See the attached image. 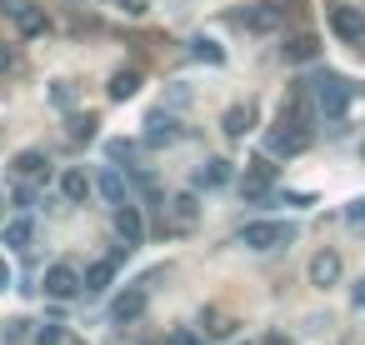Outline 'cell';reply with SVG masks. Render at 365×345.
I'll use <instances>...</instances> for the list:
<instances>
[{"label":"cell","instance_id":"cell-1","mask_svg":"<svg viewBox=\"0 0 365 345\" xmlns=\"http://www.w3.org/2000/svg\"><path fill=\"white\" fill-rule=\"evenodd\" d=\"M305 91H310V101H315V115H325V120H340L345 105L360 96V86H350V81L335 76V71H320L315 81H305Z\"/></svg>","mask_w":365,"mask_h":345},{"label":"cell","instance_id":"cell-2","mask_svg":"<svg viewBox=\"0 0 365 345\" xmlns=\"http://www.w3.org/2000/svg\"><path fill=\"white\" fill-rule=\"evenodd\" d=\"M230 26L245 31V36H275L285 26V0H255V6L230 16Z\"/></svg>","mask_w":365,"mask_h":345},{"label":"cell","instance_id":"cell-3","mask_svg":"<svg viewBox=\"0 0 365 345\" xmlns=\"http://www.w3.org/2000/svg\"><path fill=\"white\" fill-rule=\"evenodd\" d=\"M290 240H295V225H285V220H250L240 230V245L245 250H280Z\"/></svg>","mask_w":365,"mask_h":345},{"label":"cell","instance_id":"cell-4","mask_svg":"<svg viewBox=\"0 0 365 345\" xmlns=\"http://www.w3.org/2000/svg\"><path fill=\"white\" fill-rule=\"evenodd\" d=\"M265 150L270 155H305L310 150V125H295V120H275V130L265 135Z\"/></svg>","mask_w":365,"mask_h":345},{"label":"cell","instance_id":"cell-5","mask_svg":"<svg viewBox=\"0 0 365 345\" xmlns=\"http://www.w3.org/2000/svg\"><path fill=\"white\" fill-rule=\"evenodd\" d=\"M180 135H185V130H180V120H175L165 105L145 115V145H155V150H160V145H175Z\"/></svg>","mask_w":365,"mask_h":345},{"label":"cell","instance_id":"cell-6","mask_svg":"<svg viewBox=\"0 0 365 345\" xmlns=\"http://www.w3.org/2000/svg\"><path fill=\"white\" fill-rule=\"evenodd\" d=\"M41 290H46L51 300H71V295L86 290V285H81V270H76V265H51V270L41 275Z\"/></svg>","mask_w":365,"mask_h":345},{"label":"cell","instance_id":"cell-7","mask_svg":"<svg viewBox=\"0 0 365 345\" xmlns=\"http://www.w3.org/2000/svg\"><path fill=\"white\" fill-rule=\"evenodd\" d=\"M330 31H335V41H365V11L360 6H335L330 11Z\"/></svg>","mask_w":365,"mask_h":345},{"label":"cell","instance_id":"cell-8","mask_svg":"<svg viewBox=\"0 0 365 345\" xmlns=\"http://www.w3.org/2000/svg\"><path fill=\"white\" fill-rule=\"evenodd\" d=\"M340 270H345L340 250H315V255H310V270H305V275H310V285H315V290H330V285L340 280Z\"/></svg>","mask_w":365,"mask_h":345},{"label":"cell","instance_id":"cell-9","mask_svg":"<svg viewBox=\"0 0 365 345\" xmlns=\"http://www.w3.org/2000/svg\"><path fill=\"white\" fill-rule=\"evenodd\" d=\"M145 300H150V285H130L125 295H115V305H110V320H115V325H130V320H140V315H145Z\"/></svg>","mask_w":365,"mask_h":345},{"label":"cell","instance_id":"cell-10","mask_svg":"<svg viewBox=\"0 0 365 345\" xmlns=\"http://www.w3.org/2000/svg\"><path fill=\"white\" fill-rule=\"evenodd\" d=\"M11 26H16V36H46V6H31V0H21V6H11Z\"/></svg>","mask_w":365,"mask_h":345},{"label":"cell","instance_id":"cell-11","mask_svg":"<svg viewBox=\"0 0 365 345\" xmlns=\"http://www.w3.org/2000/svg\"><path fill=\"white\" fill-rule=\"evenodd\" d=\"M280 56H285L290 66H305V61H315V56H320V36H315V31H295V36H285Z\"/></svg>","mask_w":365,"mask_h":345},{"label":"cell","instance_id":"cell-12","mask_svg":"<svg viewBox=\"0 0 365 345\" xmlns=\"http://www.w3.org/2000/svg\"><path fill=\"white\" fill-rule=\"evenodd\" d=\"M0 240H6V250H31V240H36V220H31V215L0 220Z\"/></svg>","mask_w":365,"mask_h":345},{"label":"cell","instance_id":"cell-13","mask_svg":"<svg viewBox=\"0 0 365 345\" xmlns=\"http://www.w3.org/2000/svg\"><path fill=\"white\" fill-rule=\"evenodd\" d=\"M91 190H96V185H91V175H86L81 165H71V170L61 175V200H66V205H86Z\"/></svg>","mask_w":365,"mask_h":345},{"label":"cell","instance_id":"cell-14","mask_svg":"<svg viewBox=\"0 0 365 345\" xmlns=\"http://www.w3.org/2000/svg\"><path fill=\"white\" fill-rule=\"evenodd\" d=\"M115 230H120V240H125V245H140V240H145L140 210H135L130 200H120V205H115Z\"/></svg>","mask_w":365,"mask_h":345},{"label":"cell","instance_id":"cell-15","mask_svg":"<svg viewBox=\"0 0 365 345\" xmlns=\"http://www.w3.org/2000/svg\"><path fill=\"white\" fill-rule=\"evenodd\" d=\"M220 125H225V135H230V140H240L245 130H255V101H245V105H230Z\"/></svg>","mask_w":365,"mask_h":345},{"label":"cell","instance_id":"cell-16","mask_svg":"<svg viewBox=\"0 0 365 345\" xmlns=\"http://www.w3.org/2000/svg\"><path fill=\"white\" fill-rule=\"evenodd\" d=\"M230 175H235V170H230V160H220V155H215V160H205V165L195 170V185H200V190H220V185H230Z\"/></svg>","mask_w":365,"mask_h":345},{"label":"cell","instance_id":"cell-17","mask_svg":"<svg viewBox=\"0 0 365 345\" xmlns=\"http://www.w3.org/2000/svg\"><path fill=\"white\" fill-rule=\"evenodd\" d=\"M170 220H175L180 230H190V225L200 220V200H195V190H180V195L170 200Z\"/></svg>","mask_w":365,"mask_h":345},{"label":"cell","instance_id":"cell-18","mask_svg":"<svg viewBox=\"0 0 365 345\" xmlns=\"http://www.w3.org/2000/svg\"><path fill=\"white\" fill-rule=\"evenodd\" d=\"M135 91H140V71H135V66L115 71V76H110V86H106V96H110V101H130Z\"/></svg>","mask_w":365,"mask_h":345},{"label":"cell","instance_id":"cell-19","mask_svg":"<svg viewBox=\"0 0 365 345\" xmlns=\"http://www.w3.org/2000/svg\"><path fill=\"white\" fill-rule=\"evenodd\" d=\"M110 280H115V260H96V265H86V275H81V285H86L91 295L110 290Z\"/></svg>","mask_w":365,"mask_h":345},{"label":"cell","instance_id":"cell-20","mask_svg":"<svg viewBox=\"0 0 365 345\" xmlns=\"http://www.w3.org/2000/svg\"><path fill=\"white\" fill-rule=\"evenodd\" d=\"M96 190H101L110 205H120V200H125V175H120L115 165H106V170H101V180H96Z\"/></svg>","mask_w":365,"mask_h":345},{"label":"cell","instance_id":"cell-21","mask_svg":"<svg viewBox=\"0 0 365 345\" xmlns=\"http://www.w3.org/2000/svg\"><path fill=\"white\" fill-rule=\"evenodd\" d=\"M46 165H51V160H46L41 150H21V155H16V175H21V180H41Z\"/></svg>","mask_w":365,"mask_h":345},{"label":"cell","instance_id":"cell-22","mask_svg":"<svg viewBox=\"0 0 365 345\" xmlns=\"http://www.w3.org/2000/svg\"><path fill=\"white\" fill-rule=\"evenodd\" d=\"M190 56H195V61H205V66H225V51H220L210 36H195V41H190Z\"/></svg>","mask_w":365,"mask_h":345},{"label":"cell","instance_id":"cell-23","mask_svg":"<svg viewBox=\"0 0 365 345\" xmlns=\"http://www.w3.org/2000/svg\"><path fill=\"white\" fill-rule=\"evenodd\" d=\"M36 345H76V335L66 325H41L36 330Z\"/></svg>","mask_w":365,"mask_h":345},{"label":"cell","instance_id":"cell-24","mask_svg":"<svg viewBox=\"0 0 365 345\" xmlns=\"http://www.w3.org/2000/svg\"><path fill=\"white\" fill-rule=\"evenodd\" d=\"M96 115H71V140H96Z\"/></svg>","mask_w":365,"mask_h":345},{"label":"cell","instance_id":"cell-25","mask_svg":"<svg viewBox=\"0 0 365 345\" xmlns=\"http://www.w3.org/2000/svg\"><path fill=\"white\" fill-rule=\"evenodd\" d=\"M51 101H56L61 110H71V105H76V86H71V81H56V86H51Z\"/></svg>","mask_w":365,"mask_h":345},{"label":"cell","instance_id":"cell-26","mask_svg":"<svg viewBox=\"0 0 365 345\" xmlns=\"http://www.w3.org/2000/svg\"><path fill=\"white\" fill-rule=\"evenodd\" d=\"M106 155L110 160H135V140H106Z\"/></svg>","mask_w":365,"mask_h":345},{"label":"cell","instance_id":"cell-27","mask_svg":"<svg viewBox=\"0 0 365 345\" xmlns=\"http://www.w3.org/2000/svg\"><path fill=\"white\" fill-rule=\"evenodd\" d=\"M110 6H115L120 16H145V11H150V0H110Z\"/></svg>","mask_w":365,"mask_h":345},{"label":"cell","instance_id":"cell-28","mask_svg":"<svg viewBox=\"0 0 365 345\" xmlns=\"http://www.w3.org/2000/svg\"><path fill=\"white\" fill-rule=\"evenodd\" d=\"M245 175H250V180H265V185H270V180H275V165H270V160H250V170H245Z\"/></svg>","mask_w":365,"mask_h":345},{"label":"cell","instance_id":"cell-29","mask_svg":"<svg viewBox=\"0 0 365 345\" xmlns=\"http://www.w3.org/2000/svg\"><path fill=\"white\" fill-rule=\"evenodd\" d=\"M345 220H350V225H365V195H360V200H350V205H345Z\"/></svg>","mask_w":365,"mask_h":345},{"label":"cell","instance_id":"cell-30","mask_svg":"<svg viewBox=\"0 0 365 345\" xmlns=\"http://www.w3.org/2000/svg\"><path fill=\"white\" fill-rule=\"evenodd\" d=\"M170 105H190V86H185V81L170 86Z\"/></svg>","mask_w":365,"mask_h":345},{"label":"cell","instance_id":"cell-31","mask_svg":"<svg viewBox=\"0 0 365 345\" xmlns=\"http://www.w3.org/2000/svg\"><path fill=\"white\" fill-rule=\"evenodd\" d=\"M6 71H16V46L0 41V76H6Z\"/></svg>","mask_w":365,"mask_h":345},{"label":"cell","instance_id":"cell-32","mask_svg":"<svg viewBox=\"0 0 365 345\" xmlns=\"http://www.w3.org/2000/svg\"><path fill=\"white\" fill-rule=\"evenodd\" d=\"M350 305H355V310H365V275L350 285Z\"/></svg>","mask_w":365,"mask_h":345},{"label":"cell","instance_id":"cell-33","mask_svg":"<svg viewBox=\"0 0 365 345\" xmlns=\"http://www.w3.org/2000/svg\"><path fill=\"white\" fill-rule=\"evenodd\" d=\"M6 285H11V265H6V260H0V290H6Z\"/></svg>","mask_w":365,"mask_h":345},{"label":"cell","instance_id":"cell-34","mask_svg":"<svg viewBox=\"0 0 365 345\" xmlns=\"http://www.w3.org/2000/svg\"><path fill=\"white\" fill-rule=\"evenodd\" d=\"M265 345H290V340L285 335H265Z\"/></svg>","mask_w":365,"mask_h":345},{"label":"cell","instance_id":"cell-35","mask_svg":"<svg viewBox=\"0 0 365 345\" xmlns=\"http://www.w3.org/2000/svg\"><path fill=\"white\" fill-rule=\"evenodd\" d=\"M360 160H365V140H360Z\"/></svg>","mask_w":365,"mask_h":345},{"label":"cell","instance_id":"cell-36","mask_svg":"<svg viewBox=\"0 0 365 345\" xmlns=\"http://www.w3.org/2000/svg\"><path fill=\"white\" fill-rule=\"evenodd\" d=\"M360 51H365V46H360Z\"/></svg>","mask_w":365,"mask_h":345}]
</instances>
